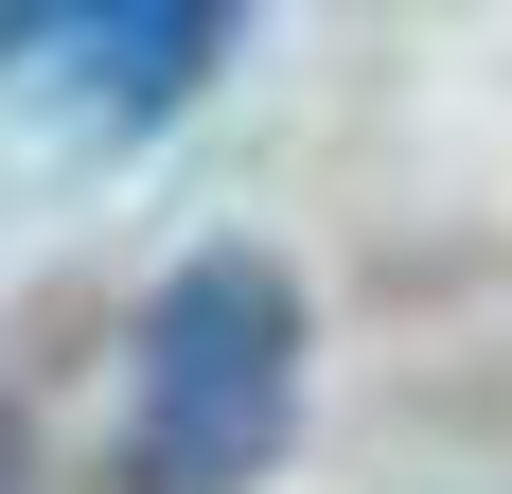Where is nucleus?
I'll return each instance as SVG.
<instances>
[{
  "label": "nucleus",
  "mask_w": 512,
  "mask_h": 494,
  "mask_svg": "<svg viewBox=\"0 0 512 494\" xmlns=\"http://www.w3.org/2000/svg\"><path fill=\"white\" fill-rule=\"evenodd\" d=\"M301 424V283L265 247H212L142 300L124 371V494H248Z\"/></svg>",
  "instance_id": "1"
},
{
  "label": "nucleus",
  "mask_w": 512,
  "mask_h": 494,
  "mask_svg": "<svg viewBox=\"0 0 512 494\" xmlns=\"http://www.w3.org/2000/svg\"><path fill=\"white\" fill-rule=\"evenodd\" d=\"M212 53H230V18H212V0H53V18H0V71H36V89L106 106V124L195 106Z\"/></svg>",
  "instance_id": "2"
}]
</instances>
